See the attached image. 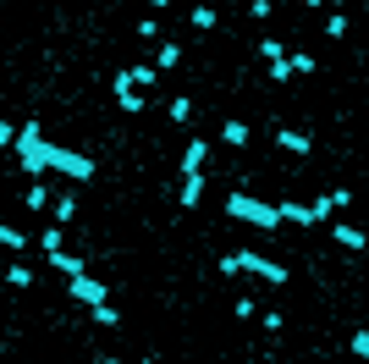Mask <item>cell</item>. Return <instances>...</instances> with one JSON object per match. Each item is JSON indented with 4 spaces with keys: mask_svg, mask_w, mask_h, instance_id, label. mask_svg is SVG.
<instances>
[{
    "mask_svg": "<svg viewBox=\"0 0 369 364\" xmlns=\"http://www.w3.org/2000/svg\"><path fill=\"white\" fill-rule=\"evenodd\" d=\"M11 150H17V160H22V172H28V177H44V172H50V138L39 132V122H22Z\"/></svg>",
    "mask_w": 369,
    "mask_h": 364,
    "instance_id": "6da1fadb",
    "label": "cell"
},
{
    "mask_svg": "<svg viewBox=\"0 0 369 364\" xmlns=\"http://www.w3.org/2000/svg\"><path fill=\"white\" fill-rule=\"evenodd\" d=\"M226 215L232 221H254V227H281V215H276V204H265V199H254V193H232L226 199Z\"/></svg>",
    "mask_w": 369,
    "mask_h": 364,
    "instance_id": "7a4b0ae2",
    "label": "cell"
},
{
    "mask_svg": "<svg viewBox=\"0 0 369 364\" xmlns=\"http://www.w3.org/2000/svg\"><path fill=\"white\" fill-rule=\"evenodd\" d=\"M237 271H248V276H259V281H270V287H287V265L281 259H265V254H254V249H237Z\"/></svg>",
    "mask_w": 369,
    "mask_h": 364,
    "instance_id": "3957f363",
    "label": "cell"
},
{
    "mask_svg": "<svg viewBox=\"0 0 369 364\" xmlns=\"http://www.w3.org/2000/svg\"><path fill=\"white\" fill-rule=\"evenodd\" d=\"M50 172L72 177V182H88V177H94V155H78V150H66V144H50Z\"/></svg>",
    "mask_w": 369,
    "mask_h": 364,
    "instance_id": "277c9868",
    "label": "cell"
},
{
    "mask_svg": "<svg viewBox=\"0 0 369 364\" xmlns=\"http://www.w3.org/2000/svg\"><path fill=\"white\" fill-rule=\"evenodd\" d=\"M66 293L83 303V309H94V303H110V287H105L100 276H88V271H78V276H66Z\"/></svg>",
    "mask_w": 369,
    "mask_h": 364,
    "instance_id": "5b68a950",
    "label": "cell"
},
{
    "mask_svg": "<svg viewBox=\"0 0 369 364\" xmlns=\"http://www.w3.org/2000/svg\"><path fill=\"white\" fill-rule=\"evenodd\" d=\"M110 94H116V105H122L127 116H132V110H144V105H149L144 94L132 88V78H127V66H122V72H116V78H110Z\"/></svg>",
    "mask_w": 369,
    "mask_h": 364,
    "instance_id": "8992f818",
    "label": "cell"
},
{
    "mask_svg": "<svg viewBox=\"0 0 369 364\" xmlns=\"http://www.w3.org/2000/svg\"><path fill=\"white\" fill-rule=\"evenodd\" d=\"M221 144H226V150H243V144H248V122H243V116H226V122H221Z\"/></svg>",
    "mask_w": 369,
    "mask_h": 364,
    "instance_id": "52a82bcc",
    "label": "cell"
},
{
    "mask_svg": "<svg viewBox=\"0 0 369 364\" xmlns=\"http://www.w3.org/2000/svg\"><path fill=\"white\" fill-rule=\"evenodd\" d=\"M276 144H281L287 155H308V150H314V138H308V132H298V128H281V132H276Z\"/></svg>",
    "mask_w": 369,
    "mask_h": 364,
    "instance_id": "ba28073f",
    "label": "cell"
},
{
    "mask_svg": "<svg viewBox=\"0 0 369 364\" xmlns=\"http://www.w3.org/2000/svg\"><path fill=\"white\" fill-rule=\"evenodd\" d=\"M204 155H209V138H193V144H187V155H182V177H199Z\"/></svg>",
    "mask_w": 369,
    "mask_h": 364,
    "instance_id": "9c48e42d",
    "label": "cell"
},
{
    "mask_svg": "<svg viewBox=\"0 0 369 364\" xmlns=\"http://www.w3.org/2000/svg\"><path fill=\"white\" fill-rule=\"evenodd\" d=\"M276 215H281V221H298V227H314V210H308V204H298V199L276 204Z\"/></svg>",
    "mask_w": 369,
    "mask_h": 364,
    "instance_id": "30bf717a",
    "label": "cell"
},
{
    "mask_svg": "<svg viewBox=\"0 0 369 364\" xmlns=\"http://www.w3.org/2000/svg\"><path fill=\"white\" fill-rule=\"evenodd\" d=\"M199 199H204V177H182V193H177V204H182V210H193Z\"/></svg>",
    "mask_w": 369,
    "mask_h": 364,
    "instance_id": "8fae6325",
    "label": "cell"
},
{
    "mask_svg": "<svg viewBox=\"0 0 369 364\" xmlns=\"http://www.w3.org/2000/svg\"><path fill=\"white\" fill-rule=\"evenodd\" d=\"M331 237H336L342 249H353V254L364 249V232H358V227H348V221H336V227H331Z\"/></svg>",
    "mask_w": 369,
    "mask_h": 364,
    "instance_id": "7c38bea8",
    "label": "cell"
},
{
    "mask_svg": "<svg viewBox=\"0 0 369 364\" xmlns=\"http://www.w3.org/2000/svg\"><path fill=\"white\" fill-rule=\"evenodd\" d=\"M182 61V44L171 39V44H160V50H155V72H171V66Z\"/></svg>",
    "mask_w": 369,
    "mask_h": 364,
    "instance_id": "4fadbf2b",
    "label": "cell"
},
{
    "mask_svg": "<svg viewBox=\"0 0 369 364\" xmlns=\"http://www.w3.org/2000/svg\"><path fill=\"white\" fill-rule=\"evenodd\" d=\"M44 259H50V271H61V276H78L83 271V259H72L66 249H56V254H44Z\"/></svg>",
    "mask_w": 369,
    "mask_h": 364,
    "instance_id": "5bb4252c",
    "label": "cell"
},
{
    "mask_svg": "<svg viewBox=\"0 0 369 364\" xmlns=\"http://www.w3.org/2000/svg\"><path fill=\"white\" fill-rule=\"evenodd\" d=\"M0 281H11V287H33V271H28V265H6V271H0Z\"/></svg>",
    "mask_w": 369,
    "mask_h": 364,
    "instance_id": "9a60e30c",
    "label": "cell"
},
{
    "mask_svg": "<svg viewBox=\"0 0 369 364\" xmlns=\"http://www.w3.org/2000/svg\"><path fill=\"white\" fill-rule=\"evenodd\" d=\"M0 249L22 254V249H28V232H17V227H0Z\"/></svg>",
    "mask_w": 369,
    "mask_h": 364,
    "instance_id": "2e32d148",
    "label": "cell"
},
{
    "mask_svg": "<svg viewBox=\"0 0 369 364\" xmlns=\"http://www.w3.org/2000/svg\"><path fill=\"white\" fill-rule=\"evenodd\" d=\"M72 215H78V193H61V199H56V227H66Z\"/></svg>",
    "mask_w": 369,
    "mask_h": 364,
    "instance_id": "e0dca14e",
    "label": "cell"
},
{
    "mask_svg": "<svg viewBox=\"0 0 369 364\" xmlns=\"http://www.w3.org/2000/svg\"><path fill=\"white\" fill-rule=\"evenodd\" d=\"M127 78H132V88H155L160 72H155V66H127Z\"/></svg>",
    "mask_w": 369,
    "mask_h": 364,
    "instance_id": "ac0fdd59",
    "label": "cell"
},
{
    "mask_svg": "<svg viewBox=\"0 0 369 364\" xmlns=\"http://www.w3.org/2000/svg\"><path fill=\"white\" fill-rule=\"evenodd\" d=\"M61 232L66 227H44L39 232V254H56V249H61Z\"/></svg>",
    "mask_w": 369,
    "mask_h": 364,
    "instance_id": "d6986e66",
    "label": "cell"
},
{
    "mask_svg": "<svg viewBox=\"0 0 369 364\" xmlns=\"http://www.w3.org/2000/svg\"><path fill=\"white\" fill-rule=\"evenodd\" d=\"M281 56H287V44H281V39H259V61H281Z\"/></svg>",
    "mask_w": 369,
    "mask_h": 364,
    "instance_id": "ffe728a7",
    "label": "cell"
},
{
    "mask_svg": "<svg viewBox=\"0 0 369 364\" xmlns=\"http://www.w3.org/2000/svg\"><path fill=\"white\" fill-rule=\"evenodd\" d=\"M88 321H94V326H116V321H122V315H116L110 303H94V309H88Z\"/></svg>",
    "mask_w": 369,
    "mask_h": 364,
    "instance_id": "44dd1931",
    "label": "cell"
},
{
    "mask_svg": "<svg viewBox=\"0 0 369 364\" xmlns=\"http://www.w3.org/2000/svg\"><path fill=\"white\" fill-rule=\"evenodd\" d=\"M193 28L209 33V28H215V6H193Z\"/></svg>",
    "mask_w": 369,
    "mask_h": 364,
    "instance_id": "7402d4cb",
    "label": "cell"
},
{
    "mask_svg": "<svg viewBox=\"0 0 369 364\" xmlns=\"http://www.w3.org/2000/svg\"><path fill=\"white\" fill-rule=\"evenodd\" d=\"M187 116H193V100H187V94H177V100H171V122H177V128H182Z\"/></svg>",
    "mask_w": 369,
    "mask_h": 364,
    "instance_id": "603a6c76",
    "label": "cell"
},
{
    "mask_svg": "<svg viewBox=\"0 0 369 364\" xmlns=\"http://www.w3.org/2000/svg\"><path fill=\"white\" fill-rule=\"evenodd\" d=\"M44 204H50V182H33L28 188V210H44Z\"/></svg>",
    "mask_w": 369,
    "mask_h": 364,
    "instance_id": "cb8c5ba5",
    "label": "cell"
},
{
    "mask_svg": "<svg viewBox=\"0 0 369 364\" xmlns=\"http://www.w3.org/2000/svg\"><path fill=\"white\" fill-rule=\"evenodd\" d=\"M287 66H292V72H303V78H308V72H314V66H320V61H314V56H303V50H292V56H287Z\"/></svg>",
    "mask_w": 369,
    "mask_h": 364,
    "instance_id": "d4e9b609",
    "label": "cell"
},
{
    "mask_svg": "<svg viewBox=\"0 0 369 364\" xmlns=\"http://www.w3.org/2000/svg\"><path fill=\"white\" fill-rule=\"evenodd\" d=\"M326 39H348V17H342V11H331V22H326Z\"/></svg>",
    "mask_w": 369,
    "mask_h": 364,
    "instance_id": "484cf974",
    "label": "cell"
},
{
    "mask_svg": "<svg viewBox=\"0 0 369 364\" xmlns=\"http://www.w3.org/2000/svg\"><path fill=\"white\" fill-rule=\"evenodd\" d=\"M353 359H369V331H364V326L353 331Z\"/></svg>",
    "mask_w": 369,
    "mask_h": 364,
    "instance_id": "4316f807",
    "label": "cell"
},
{
    "mask_svg": "<svg viewBox=\"0 0 369 364\" xmlns=\"http://www.w3.org/2000/svg\"><path fill=\"white\" fill-rule=\"evenodd\" d=\"M270 11H276V0H254V6H248V17H254V22H265Z\"/></svg>",
    "mask_w": 369,
    "mask_h": 364,
    "instance_id": "83f0119b",
    "label": "cell"
},
{
    "mask_svg": "<svg viewBox=\"0 0 369 364\" xmlns=\"http://www.w3.org/2000/svg\"><path fill=\"white\" fill-rule=\"evenodd\" d=\"M215 271H221V276H243V271H237V254H221V259H215Z\"/></svg>",
    "mask_w": 369,
    "mask_h": 364,
    "instance_id": "f1b7e54d",
    "label": "cell"
},
{
    "mask_svg": "<svg viewBox=\"0 0 369 364\" xmlns=\"http://www.w3.org/2000/svg\"><path fill=\"white\" fill-rule=\"evenodd\" d=\"M0 144H17V128L11 122H0Z\"/></svg>",
    "mask_w": 369,
    "mask_h": 364,
    "instance_id": "f546056e",
    "label": "cell"
},
{
    "mask_svg": "<svg viewBox=\"0 0 369 364\" xmlns=\"http://www.w3.org/2000/svg\"><path fill=\"white\" fill-rule=\"evenodd\" d=\"M320 6H348V0H320Z\"/></svg>",
    "mask_w": 369,
    "mask_h": 364,
    "instance_id": "4dcf8cb0",
    "label": "cell"
},
{
    "mask_svg": "<svg viewBox=\"0 0 369 364\" xmlns=\"http://www.w3.org/2000/svg\"><path fill=\"white\" fill-rule=\"evenodd\" d=\"M138 364H160V359H138Z\"/></svg>",
    "mask_w": 369,
    "mask_h": 364,
    "instance_id": "1f68e13d",
    "label": "cell"
}]
</instances>
